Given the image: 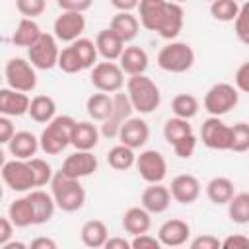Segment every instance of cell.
Segmentation results:
<instances>
[{"label":"cell","mask_w":249,"mask_h":249,"mask_svg":"<svg viewBox=\"0 0 249 249\" xmlns=\"http://www.w3.org/2000/svg\"><path fill=\"white\" fill-rule=\"evenodd\" d=\"M51 195L56 202V208L62 212H76L86 202V191L80 179H74L62 171H56L51 181Z\"/></svg>","instance_id":"obj_1"},{"label":"cell","mask_w":249,"mask_h":249,"mask_svg":"<svg viewBox=\"0 0 249 249\" xmlns=\"http://www.w3.org/2000/svg\"><path fill=\"white\" fill-rule=\"evenodd\" d=\"M126 93L130 97V103L134 107V111L148 115L152 111H156L160 107L161 101V93L160 88L156 86V82L144 74H136L130 76L126 82Z\"/></svg>","instance_id":"obj_2"},{"label":"cell","mask_w":249,"mask_h":249,"mask_svg":"<svg viewBox=\"0 0 249 249\" xmlns=\"http://www.w3.org/2000/svg\"><path fill=\"white\" fill-rule=\"evenodd\" d=\"M74 124H76V121L70 115H58V117H54L43 128V132L39 136L41 150L47 156H58L62 150H66L70 146V140H72Z\"/></svg>","instance_id":"obj_3"},{"label":"cell","mask_w":249,"mask_h":249,"mask_svg":"<svg viewBox=\"0 0 249 249\" xmlns=\"http://www.w3.org/2000/svg\"><path fill=\"white\" fill-rule=\"evenodd\" d=\"M195 64V51L189 43L171 41L158 53V66L171 74H183Z\"/></svg>","instance_id":"obj_4"},{"label":"cell","mask_w":249,"mask_h":249,"mask_svg":"<svg viewBox=\"0 0 249 249\" xmlns=\"http://www.w3.org/2000/svg\"><path fill=\"white\" fill-rule=\"evenodd\" d=\"M89 82L97 91L117 93L124 86V72L115 60L97 62L89 72Z\"/></svg>","instance_id":"obj_5"},{"label":"cell","mask_w":249,"mask_h":249,"mask_svg":"<svg viewBox=\"0 0 249 249\" xmlns=\"http://www.w3.org/2000/svg\"><path fill=\"white\" fill-rule=\"evenodd\" d=\"M4 74H6L8 88H12V89L29 93V91H33L35 86H37L35 66H33L31 62H27L25 58H21V56L10 58V60L6 62Z\"/></svg>","instance_id":"obj_6"},{"label":"cell","mask_w":249,"mask_h":249,"mask_svg":"<svg viewBox=\"0 0 249 249\" xmlns=\"http://www.w3.org/2000/svg\"><path fill=\"white\" fill-rule=\"evenodd\" d=\"M239 101V93L237 88H233L231 84L220 82L214 84L206 95H204V109L212 115V117H222L226 113H230Z\"/></svg>","instance_id":"obj_7"},{"label":"cell","mask_w":249,"mask_h":249,"mask_svg":"<svg viewBox=\"0 0 249 249\" xmlns=\"http://www.w3.org/2000/svg\"><path fill=\"white\" fill-rule=\"evenodd\" d=\"M58 56H60V49L56 45V37L51 33H43L27 49L29 62L39 70H51V68L58 66Z\"/></svg>","instance_id":"obj_8"},{"label":"cell","mask_w":249,"mask_h":249,"mask_svg":"<svg viewBox=\"0 0 249 249\" xmlns=\"http://www.w3.org/2000/svg\"><path fill=\"white\" fill-rule=\"evenodd\" d=\"M2 179L16 193H25L31 187H35V175H33V169L27 160L14 158V160L6 161L2 165Z\"/></svg>","instance_id":"obj_9"},{"label":"cell","mask_w":249,"mask_h":249,"mask_svg":"<svg viewBox=\"0 0 249 249\" xmlns=\"http://www.w3.org/2000/svg\"><path fill=\"white\" fill-rule=\"evenodd\" d=\"M202 144L210 150H230L231 148V126H228L220 117H208L200 126Z\"/></svg>","instance_id":"obj_10"},{"label":"cell","mask_w":249,"mask_h":249,"mask_svg":"<svg viewBox=\"0 0 249 249\" xmlns=\"http://www.w3.org/2000/svg\"><path fill=\"white\" fill-rule=\"evenodd\" d=\"M136 169L146 183H161L167 175V161L158 150H144L136 156Z\"/></svg>","instance_id":"obj_11"},{"label":"cell","mask_w":249,"mask_h":249,"mask_svg":"<svg viewBox=\"0 0 249 249\" xmlns=\"http://www.w3.org/2000/svg\"><path fill=\"white\" fill-rule=\"evenodd\" d=\"M132 111H134V107H132V103H130L128 93H123V91L113 93V113H111V117H109L107 121H103V124H101V134H103L105 138H115V136H119V130H121L123 123H124L126 119H130Z\"/></svg>","instance_id":"obj_12"},{"label":"cell","mask_w":249,"mask_h":249,"mask_svg":"<svg viewBox=\"0 0 249 249\" xmlns=\"http://www.w3.org/2000/svg\"><path fill=\"white\" fill-rule=\"evenodd\" d=\"M86 29V18L82 12H62L53 23V35L62 43H74Z\"/></svg>","instance_id":"obj_13"},{"label":"cell","mask_w":249,"mask_h":249,"mask_svg":"<svg viewBox=\"0 0 249 249\" xmlns=\"http://www.w3.org/2000/svg\"><path fill=\"white\" fill-rule=\"evenodd\" d=\"M60 171L74 179L89 177L91 173L97 171V158L91 154V150H76L62 161Z\"/></svg>","instance_id":"obj_14"},{"label":"cell","mask_w":249,"mask_h":249,"mask_svg":"<svg viewBox=\"0 0 249 249\" xmlns=\"http://www.w3.org/2000/svg\"><path fill=\"white\" fill-rule=\"evenodd\" d=\"M117 138L121 140V144L128 146V148H132V150L142 148V146L148 142V138H150V126H148V123H146L144 119H140V117H130V119H126V121L123 123V126H121Z\"/></svg>","instance_id":"obj_15"},{"label":"cell","mask_w":249,"mask_h":249,"mask_svg":"<svg viewBox=\"0 0 249 249\" xmlns=\"http://www.w3.org/2000/svg\"><path fill=\"white\" fill-rule=\"evenodd\" d=\"M171 196L179 204H193L200 196V181L191 173H181L171 181Z\"/></svg>","instance_id":"obj_16"},{"label":"cell","mask_w":249,"mask_h":249,"mask_svg":"<svg viewBox=\"0 0 249 249\" xmlns=\"http://www.w3.org/2000/svg\"><path fill=\"white\" fill-rule=\"evenodd\" d=\"M189 235H191V228L181 218H171L163 222L158 230V237L163 247H181L187 243Z\"/></svg>","instance_id":"obj_17"},{"label":"cell","mask_w":249,"mask_h":249,"mask_svg":"<svg viewBox=\"0 0 249 249\" xmlns=\"http://www.w3.org/2000/svg\"><path fill=\"white\" fill-rule=\"evenodd\" d=\"M171 198H173L171 191L165 185H161V183H148V187L142 193L140 202H142V206L150 214H161V212H165L169 208Z\"/></svg>","instance_id":"obj_18"},{"label":"cell","mask_w":249,"mask_h":249,"mask_svg":"<svg viewBox=\"0 0 249 249\" xmlns=\"http://www.w3.org/2000/svg\"><path fill=\"white\" fill-rule=\"evenodd\" d=\"M183 21H185V12L181 8V4L177 2H167L165 6V14L160 21V27H158V35L167 39V41H175V37L181 33L183 29Z\"/></svg>","instance_id":"obj_19"},{"label":"cell","mask_w":249,"mask_h":249,"mask_svg":"<svg viewBox=\"0 0 249 249\" xmlns=\"http://www.w3.org/2000/svg\"><path fill=\"white\" fill-rule=\"evenodd\" d=\"M31 99L27 97L25 91H18L12 88H2L0 89V113L6 117H21L29 113Z\"/></svg>","instance_id":"obj_20"},{"label":"cell","mask_w":249,"mask_h":249,"mask_svg":"<svg viewBox=\"0 0 249 249\" xmlns=\"http://www.w3.org/2000/svg\"><path fill=\"white\" fill-rule=\"evenodd\" d=\"M6 146H8V152L18 160H31L37 154V150L41 148L39 138L33 132H27V130L16 132Z\"/></svg>","instance_id":"obj_21"},{"label":"cell","mask_w":249,"mask_h":249,"mask_svg":"<svg viewBox=\"0 0 249 249\" xmlns=\"http://www.w3.org/2000/svg\"><path fill=\"white\" fill-rule=\"evenodd\" d=\"M167 2L169 0H140V4H138L140 25L148 31H158L160 21L165 14Z\"/></svg>","instance_id":"obj_22"},{"label":"cell","mask_w":249,"mask_h":249,"mask_svg":"<svg viewBox=\"0 0 249 249\" xmlns=\"http://www.w3.org/2000/svg\"><path fill=\"white\" fill-rule=\"evenodd\" d=\"M119 64H121L123 72L128 74V76L144 74L146 68H148V53L138 45L124 47V51H123V54L119 58Z\"/></svg>","instance_id":"obj_23"},{"label":"cell","mask_w":249,"mask_h":249,"mask_svg":"<svg viewBox=\"0 0 249 249\" xmlns=\"http://www.w3.org/2000/svg\"><path fill=\"white\" fill-rule=\"evenodd\" d=\"M95 45H97V53L105 58V60H119L123 51H124V41L109 27V29H101L95 37Z\"/></svg>","instance_id":"obj_24"},{"label":"cell","mask_w":249,"mask_h":249,"mask_svg":"<svg viewBox=\"0 0 249 249\" xmlns=\"http://www.w3.org/2000/svg\"><path fill=\"white\" fill-rule=\"evenodd\" d=\"M99 134H101V130H97V126L93 123L76 121L74 130H72L70 146H74L76 150H93L99 142Z\"/></svg>","instance_id":"obj_25"},{"label":"cell","mask_w":249,"mask_h":249,"mask_svg":"<svg viewBox=\"0 0 249 249\" xmlns=\"http://www.w3.org/2000/svg\"><path fill=\"white\" fill-rule=\"evenodd\" d=\"M150 226H152V218H150V212L144 206H132V208L124 210V214H123V228L132 237L140 235V233H146L150 230Z\"/></svg>","instance_id":"obj_26"},{"label":"cell","mask_w":249,"mask_h":249,"mask_svg":"<svg viewBox=\"0 0 249 249\" xmlns=\"http://www.w3.org/2000/svg\"><path fill=\"white\" fill-rule=\"evenodd\" d=\"M124 43H130L136 39L138 31H140V19L136 16H132L130 12H117L111 18V25H109Z\"/></svg>","instance_id":"obj_27"},{"label":"cell","mask_w":249,"mask_h":249,"mask_svg":"<svg viewBox=\"0 0 249 249\" xmlns=\"http://www.w3.org/2000/svg\"><path fill=\"white\" fill-rule=\"evenodd\" d=\"M80 239L86 247H91V249L105 247L109 239V230L103 220H88L80 230Z\"/></svg>","instance_id":"obj_28"},{"label":"cell","mask_w":249,"mask_h":249,"mask_svg":"<svg viewBox=\"0 0 249 249\" xmlns=\"http://www.w3.org/2000/svg\"><path fill=\"white\" fill-rule=\"evenodd\" d=\"M29 200L33 204V212H35V226H41V224H47L53 214H54V208H56V202L53 198V195L45 193V191H31L29 195Z\"/></svg>","instance_id":"obj_29"},{"label":"cell","mask_w":249,"mask_h":249,"mask_svg":"<svg viewBox=\"0 0 249 249\" xmlns=\"http://www.w3.org/2000/svg\"><path fill=\"white\" fill-rule=\"evenodd\" d=\"M8 218L14 222L16 228H27L35 224V212H33V204L29 196L12 200V204L8 206Z\"/></svg>","instance_id":"obj_30"},{"label":"cell","mask_w":249,"mask_h":249,"mask_svg":"<svg viewBox=\"0 0 249 249\" xmlns=\"http://www.w3.org/2000/svg\"><path fill=\"white\" fill-rule=\"evenodd\" d=\"M35 123L41 124H49L54 117H56V103L51 95H35L31 99L29 105V113H27Z\"/></svg>","instance_id":"obj_31"},{"label":"cell","mask_w":249,"mask_h":249,"mask_svg":"<svg viewBox=\"0 0 249 249\" xmlns=\"http://www.w3.org/2000/svg\"><path fill=\"white\" fill-rule=\"evenodd\" d=\"M41 35H43V31H41V27L37 25L35 19H31V18H21L19 23H18V27H16V31H14V35H12V43H14L16 47H25V49H29Z\"/></svg>","instance_id":"obj_32"},{"label":"cell","mask_w":249,"mask_h":249,"mask_svg":"<svg viewBox=\"0 0 249 249\" xmlns=\"http://www.w3.org/2000/svg\"><path fill=\"white\" fill-rule=\"evenodd\" d=\"M86 111L89 115V119L93 121H107L113 113V97L105 91H99V93H93L88 97L86 101Z\"/></svg>","instance_id":"obj_33"},{"label":"cell","mask_w":249,"mask_h":249,"mask_svg":"<svg viewBox=\"0 0 249 249\" xmlns=\"http://www.w3.org/2000/svg\"><path fill=\"white\" fill-rule=\"evenodd\" d=\"M206 196L214 204H228L233 198V181L228 177H214L206 185Z\"/></svg>","instance_id":"obj_34"},{"label":"cell","mask_w":249,"mask_h":249,"mask_svg":"<svg viewBox=\"0 0 249 249\" xmlns=\"http://www.w3.org/2000/svg\"><path fill=\"white\" fill-rule=\"evenodd\" d=\"M107 163L115 171H126L136 163V154H134L132 148H128L124 144H119V146H113L107 152Z\"/></svg>","instance_id":"obj_35"},{"label":"cell","mask_w":249,"mask_h":249,"mask_svg":"<svg viewBox=\"0 0 249 249\" xmlns=\"http://www.w3.org/2000/svg\"><path fill=\"white\" fill-rule=\"evenodd\" d=\"M171 111L175 117L193 119L198 113V99L193 93H177L171 99Z\"/></svg>","instance_id":"obj_36"},{"label":"cell","mask_w":249,"mask_h":249,"mask_svg":"<svg viewBox=\"0 0 249 249\" xmlns=\"http://www.w3.org/2000/svg\"><path fill=\"white\" fill-rule=\"evenodd\" d=\"M193 134V126L189 124V119H181V117H173V119H167L165 124H163V138L167 144H175L177 140L185 138Z\"/></svg>","instance_id":"obj_37"},{"label":"cell","mask_w":249,"mask_h":249,"mask_svg":"<svg viewBox=\"0 0 249 249\" xmlns=\"http://www.w3.org/2000/svg\"><path fill=\"white\" fill-rule=\"evenodd\" d=\"M228 214L235 224H249V193L233 195V198L228 202Z\"/></svg>","instance_id":"obj_38"},{"label":"cell","mask_w":249,"mask_h":249,"mask_svg":"<svg viewBox=\"0 0 249 249\" xmlns=\"http://www.w3.org/2000/svg\"><path fill=\"white\" fill-rule=\"evenodd\" d=\"M210 14L214 19L218 21H235L237 14H239V4L237 0H214L210 2Z\"/></svg>","instance_id":"obj_39"},{"label":"cell","mask_w":249,"mask_h":249,"mask_svg":"<svg viewBox=\"0 0 249 249\" xmlns=\"http://www.w3.org/2000/svg\"><path fill=\"white\" fill-rule=\"evenodd\" d=\"M74 47V51L78 53L82 64H84V70L86 68H93L95 66V60H97V45L91 41V39H86V37H80L76 39L74 43H70Z\"/></svg>","instance_id":"obj_40"},{"label":"cell","mask_w":249,"mask_h":249,"mask_svg":"<svg viewBox=\"0 0 249 249\" xmlns=\"http://www.w3.org/2000/svg\"><path fill=\"white\" fill-rule=\"evenodd\" d=\"M58 68H60L62 72H66V74H76V72L84 70V64H82V60H80V56H78V53L74 51L72 45H68V47H64V49L60 51Z\"/></svg>","instance_id":"obj_41"},{"label":"cell","mask_w":249,"mask_h":249,"mask_svg":"<svg viewBox=\"0 0 249 249\" xmlns=\"http://www.w3.org/2000/svg\"><path fill=\"white\" fill-rule=\"evenodd\" d=\"M29 161V165H31V169H33V175H35V187H45L47 183H51L53 181V167L45 161V160H41V158H31V160H27Z\"/></svg>","instance_id":"obj_42"},{"label":"cell","mask_w":249,"mask_h":249,"mask_svg":"<svg viewBox=\"0 0 249 249\" xmlns=\"http://www.w3.org/2000/svg\"><path fill=\"white\" fill-rule=\"evenodd\" d=\"M233 152H247L249 150V124L247 123H235L231 126V148Z\"/></svg>","instance_id":"obj_43"},{"label":"cell","mask_w":249,"mask_h":249,"mask_svg":"<svg viewBox=\"0 0 249 249\" xmlns=\"http://www.w3.org/2000/svg\"><path fill=\"white\" fill-rule=\"evenodd\" d=\"M233 27H235V35L239 37V41L249 45V0L239 6V14L233 21Z\"/></svg>","instance_id":"obj_44"},{"label":"cell","mask_w":249,"mask_h":249,"mask_svg":"<svg viewBox=\"0 0 249 249\" xmlns=\"http://www.w3.org/2000/svg\"><path fill=\"white\" fill-rule=\"evenodd\" d=\"M16 8L23 18H39L45 8H47V0H16Z\"/></svg>","instance_id":"obj_45"},{"label":"cell","mask_w":249,"mask_h":249,"mask_svg":"<svg viewBox=\"0 0 249 249\" xmlns=\"http://www.w3.org/2000/svg\"><path fill=\"white\" fill-rule=\"evenodd\" d=\"M195 148H196V136L195 134H189V136H185V138H181V140H177L173 144L175 156L177 158H183V160L191 158L195 154Z\"/></svg>","instance_id":"obj_46"},{"label":"cell","mask_w":249,"mask_h":249,"mask_svg":"<svg viewBox=\"0 0 249 249\" xmlns=\"http://www.w3.org/2000/svg\"><path fill=\"white\" fill-rule=\"evenodd\" d=\"M130 245H132V249H160L161 247V241H160V237H154V235H150L146 231V233L134 235L132 241H130Z\"/></svg>","instance_id":"obj_47"},{"label":"cell","mask_w":249,"mask_h":249,"mask_svg":"<svg viewBox=\"0 0 249 249\" xmlns=\"http://www.w3.org/2000/svg\"><path fill=\"white\" fill-rule=\"evenodd\" d=\"M189 245H191V249H218V247H222V241L216 235L204 233V235L195 237Z\"/></svg>","instance_id":"obj_48"},{"label":"cell","mask_w":249,"mask_h":249,"mask_svg":"<svg viewBox=\"0 0 249 249\" xmlns=\"http://www.w3.org/2000/svg\"><path fill=\"white\" fill-rule=\"evenodd\" d=\"M56 4L62 12H82L84 14L86 10L91 8L93 0H56Z\"/></svg>","instance_id":"obj_49"},{"label":"cell","mask_w":249,"mask_h":249,"mask_svg":"<svg viewBox=\"0 0 249 249\" xmlns=\"http://www.w3.org/2000/svg\"><path fill=\"white\" fill-rule=\"evenodd\" d=\"M222 247H224V249H249V237L243 235V233L228 235V237L222 241Z\"/></svg>","instance_id":"obj_50"},{"label":"cell","mask_w":249,"mask_h":249,"mask_svg":"<svg viewBox=\"0 0 249 249\" xmlns=\"http://www.w3.org/2000/svg\"><path fill=\"white\" fill-rule=\"evenodd\" d=\"M235 88L243 93H249V60L243 62L235 72Z\"/></svg>","instance_id":"obj_51"},{"label":"cell","mask_w":249,"mask_h":249,"mask_svg":"<svg viewBox=\"0 0 249 249\" xmlns=\"http://www.w3.org/2000/svg\"><path fill=\"white\" fill-rule=\"evenodd\" d=\"M14 134H16V128H14L10 117L2 115V117H0V142H2V144H8Z\"/></svg>","instance_id":"obj_52"},{"label":"cell","mask_w":249,"mask_h":249,"mask_svg":"<svg viewBox=\"0 0 249 249\" xmlns=\"http://www.w3.org/2000/svg\"><path fill=\"white\" fill-rule=\"evenodd\" d=\"M14 228H16V226H14V222H12L8 216H2V218H0V247L12 239Z\"/></svg>","instance_id":"obj_53"},{"label":"cell","mask_w":249,"mask_h":249,"mask_svg":"<svg viewBox=\"0 0 249 249\" xmlns=\"http://www.w3.org/2000/svg\"><path fill=\"white\" fill-rule=\"evenodd\" d=\"M31 249H56V241L51 239V237H35L31 243H29Z\"/></svg>","instance_id":"obj_54"},{"label":"cell","mask_w":249,"mask_h":249,"mask_svg":"<svg viewBox=\"0 0 249 249\" xmlns=\"http://www.w3.org/2000/svg\"><path fill=\"white\" fill-rule=\"evenodd\" d=\"M138 4L140 0H111V6L119 12H132L134 8H138Z\"/></svg>","instance_id":"obj_55"},{"label":"cell","mask_w":249,"mask_h":249,"mask_svg":"<svg viewBox=\"0 0 249 249\" xmlns=\"http://www.w3.org/2000/svg\"><path fill=\"white\" fill-rule=\"evenodd\" d=\"M130 241H126L124 237H109L105 243V249H130Z\"/></svg>","instance_id":"obj_56"},{"label":"cell","mask_w":249,"mask_h":249,"mask_svg":"<svg viewBox=\"0 0 249 249\" xmlns=\"http://www.w3.org/2000/svg\"><path fill=\"white\" fill-rule=\"evenodd\" d=\"M25 247H27V245L21 243V241H8V243L2 245V249H25Z\"/></svg>","instance_id":"obj_57"},{"label":"cell","mask_w":249,"mask_h":249,"mask_svg":"<svg viewBox=\"0 0 249 249\" xmlns=\"http://www.w3.org/2000/svg\"><path fill=\"white\" fill-rule=\"evenodd\" d=\"M171 2H177V4H183V2H187V0H171Z\"/></svg>","instance_id":"obj_58"},{"label":"cell","mask_w":249,"mask_h":249,"mask_svg":"<svg viewBox=\"0 0 249 249\" xmlns=\"http://www.w3.org/2000/svg\"><path fill=\"white\" fill-rule=\"evenodd\" d=\"M237 2H247V0H237Z\"/></svg>","instance_id":"obj_59"},{"label":"cell","mask_w":249,"mask_h":249,"mask_svg":"<svg viewBox=\"0 0 249 249\" xmlns=\"http://www.w3.org/2000/svg\"><path fill=\"white\" fill-rule=\"evenodd\" d=\"M206 2H214V0H206Z\"/></svg>","instance_id":"obj_60"}]
</instances>
